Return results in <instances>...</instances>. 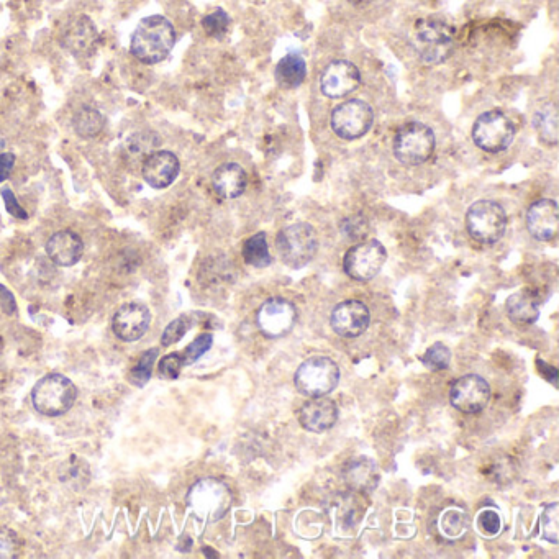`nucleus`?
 Segmentation results:
<instances>
[{"mask_svg": "<svg viewBox=\"0 0 559 559\" xmlns=\"http://www.w3.org/2000/svg\"><path fill=\"white\" fill-rule=\"evenodd\" d=\"M176 45L173 23L163 15H150L138 23L130 41V53L143 64H158Z\"/></svg>", "mask_w": 559, "mask_h": 559, "instance_id": "nucleus-1", "label": "nucleus"}, {"mask_svg": "<svg viewBox=\"0 0 559 559\" xmlns=\"http://www.w3.org/2000/svg\"><path fill=\"white\" fill-rule=\"evenodd\" d=\"M412 46L423 63H445L455 50V30L435 17L419 20L412 32Z\"/></svg>", "mask_w": 559, "mask_h": 559, "instance_id": "nucleus-2", "label": "nucleus"}, {"mask_svg": "<svg viewBox=\"0 0 559 559\" xmlns=\"http://www.w3.org/2000/svg\"><path fill=\"white\" fill-rule=\"evenodd\" d=\"M78 399V387L60 373L46 374L32 391L33 407L45 417H61L73 409Z\"/></svg>", "mask_w": 559, "mask_h": 559, "instance_id": "nucleus-3", "label": "nucleus"}, {"mask_svg": "<svg viewBox=\"0 0 559 559\" xmlns=\"http://www.w3.org/2000/svg\"><path fill=\"white\" fill-rule=\"evenodd\" d=\"M187 505L200 520L215 523L222 520L232 509L233 496L225 482L215 478H204L189 489Z\"/></svg>", "mask_w": 559, "mask_h": 559, "instance_id": "nucleus-4", "label": "nucleus"}, {"mask_svg": "<svg viewBox=\"0 0 559 559\" xmlns=\"http://www.w3.org/2000/svg\"><path fill=\"white\" fill-rule=\"evenodd\" d=\"M281 260L292 269H300L314 260L319 251V237L315 228L309 223H294L282 228L276 238Z\"/></svg>", "mask_w": 559, "mask_h": 559, "instance_id": "nucleus-5", "label": "nucleus"}, {"mask_svg": "<svg viewBox=\"0 0 559 559\" xmlns=\"http://www.w3.org/2000/svg\"><path fill=\"white\" fill-rule=\"evenodd\" d=\"M340 368L328 356H312L297 368L294 384L305 397H323L338 386Z\"/></svg>", "mask_w": 559, "mask_h": 559, "instance_id": "nucleus-6", "label": "nucleus"}, {"mask_svg": "<svg viewBox=\"0 0 559 559\" xmlns=\"http://www.w3.org/2000/svg\"><path fill=\"white\" fill-rule=\"evenodd\" d=\"M435 145L432 128L422 122H409L397 130L394 155L405 166H419L432 158Z\"/></svg>", "mask_w": 559, "mask_h": 559, "instance_id": "nucleus-7", "label": "nucleus"}, {"mask_svg": "<svg viewBox=\"0 0 559 559\" xmlns=\"http://www.w3.org/2000/svg\"><path fill=\"white\" fill-rule=\"evenodd\" d=\"M469 235L482 245H496L507 230L504 207L494 200H478L466 212Z\"/></svg>", "mask_w": 559, "mask_h": 559, "instance_id": "nucleus-8", "label": "nucleus"}, {"mask_svg": "<svg viewBox=\"0 0 559 559\" xmlns=\"http://www.w3.org/2000/svg\"><path fill=\"white\" fill-rule=\"evenodd\" d=\"M515 138V125L502 110L494 109L479 115L473 127V140L487 153L507 150Z\"/></svg>", "mask_w": 559, "mask_h": 559, "instance_id": "nucleus-9", "label": "nucleus"}, {"mask_svg": "<svg viewBox=\"0 0 559 559\" xmlns=\"http://www.w3.org/2000/svg\"><path fill=\"white\" fill-rule=\"evenodd\" d=\"M374 112L364 100H346L332 112V128L341 140H358L371 130Z\"/></svg>", "mask_w": 559, "mask_h": 559, "instance_id": "nucleus-10", "label": "nucleus"}, {"mask_svg": "<svg viewBox=\"0 0 559 559\" xmlns=\"http://www.w3.org/2000/svg\"><path fill=\"white\" fill-rule=\"evenodd\" d=\"M386 260L387 251L381 241L366 240L348 250L343 260V268L351 279L368 282L381 273Z\"/></svg>", "mask_w": 559, "mask_h": 559, "instance_id": "nucleus-11", "label": "nucleus"}, {"mask_svg": "<svg viewBox=\"0 0 559 559\" xmlns=\"http://www.w3.org/2000/svg\"><path fill=\"white\" fill-rule=\"evenodd\" d=\"M296 322V305L281 297L266 300L256 314V325L266 338L286 337Z\"/></svg>", "mask_w": 559, "mask_h": 559, "instance_id": "nucleus-12", "label": "nucleus"}, {"mask_svg": "<svg viewBox=\"0 0 559 559\" xmlns=\"http://www.w3.org/2000/svg\"><path fill=\"white\" fill-rule=\"evenodd\" d=\"M451 405L463 414H479L491 400V387L478 374H468L451 386Z\"/></svg>", "mask_w": 559, "mask_h": 559, "instance_id": "nucleus-13", "label": "nucleus"}, {"mask_svg": "<svg viewBox=\"0 0 559 559\" xmlns=\"http://www.w3.org/2000/svg\"><path fill=\"white\" fill-rule=\"evenodd\" d=\"M361 73L355 64L346 60L332 61L320 76V91L328 99L350 96L360 87Z\"/></svg>", "mask_w": 559, "mask_h": 559, "instance_id": "nucleus-14", "label": "nucleus"}, {"mask_svg": "<svg viewBox=\"0 0 559 559\" xmlns=\"http://www.w3.org/2000/svg\"><path fill=\"white\" fill-rule=\"evenodd\" d=\"M151 325V312L143 302L123 304L112 319L115 337L125 343H133L143 338Z\"/></svg>", "mask_w": 559, "mask_h": 559, "instance_id": "nucleus-15", "label": "nucleus"}, {"mask_svg": "<svg viewBox=\"0 0 559 559\" xmlns=\"http://www.w3.org/2000/svg\"><path fill=\"white\" fill-rule=\"evenodd\" d=\"M371 323V314L361 300H345L333 309L330 325L341 338H358Z\"/></svg>", "mask_w": 559, "mask_h": 559, "instance_id": "nucleus-16", "label": "nucleus"}, {"mask_svg": "<svg viewBox=\"0 0 559 559\" xmlns=\"http://www.w3.org/2000/svg\"><path fill=\"white\" fill-rule=\"evenodd\" d=\"M61 45L76 58L91 55L99 45V32L96 25L86 15H79L76 19L69 20L61 33Z\"/></svg>", "mask_w": 559, "mask_h": 559, "instance_id": "nucleus-17", "label": "nucleus"}, {"mask_svg": "<svg viewBox=\"0 0 559 559\" xmlns=\"http://www.w3.org/2000/svg\"><path fill=\"white\" fill-rule=\"evenodd\" d=\"M181 171V163L178 156L171 151H153L143 163H141V174L148 186L153 189H166L178 179Z\"/></svg>", "mask_w": 559, "mask_h": 559, "instance_id": "nucleus-18", "label": "nucleus"}, {"mask_svg": "<svg viewBox=\"0 0 559 559\" xmlns=\"http://www.w3.org/2000/svg\"><path fill=\"white\" fill-rule=\"evenodd\" d=\"M527 228L535 240H555L559 230V209L555 200L541 199L530 205L527 212Z\"/></svg>", "mask_w": 559, "mask_h": 559, "instance_id": "nucleus-19", "label": "nucleus"}, {"mask_svg": "<svg viewBox=\"0 0 559 559\" xmlns=\"http://www.w3.org/2000/svg\"><path fill=\"white\" fill-rule=\"evenodd\" d=\"M337 420V404L325 396L312 397L299 410L300 425L312 433H325L332 430Z\"/></svg>", "mask_w": 559, "mask_h": 559, "instance_id": "nucleus-20", "label": "nucleus"}, {"mask_svg": "<svg viewBox=\"0 0 559 559\" xmlns=\"http://www.w3.org/2000/svg\"><path fill=\"white\" fill-rule=\"evenodd\" d=\"M84 243L78 233L73 230H61L51 235L46 241V255L56 266L71 268L81 261Z\"/></svg>", "mask_w": 559, "mask_h": 559, "instance_id": "nucleus-21", "label": "nucleus"}, {"mask_svg": "<svg viewBox=\"0 0 559 559\" xmlns=\"http://www.w3.org/2000/svg\"><path fill=\"white\" fill-rule=\"evenodd\" d=\"M246 184V171L237 163L220 164L212 174V187L222 199H237L245 192Z\"/></svg>", "mask_w": 559, "mask_h": 559, "instance_id": "nucleus-22", "label": "nucleus"}, {"mask_svg": "<svg viewBox=\"0 0 559 559\" xmlns=\"http://www.w3.org/2000/svg\"><path fill=\"white\" fill-rule=\"evenodd\" d=\"M343 478L353 491L373 492L379 482L378 464L366 456L355 458L346 464Z\"/></svg>", "mask_w": 559, "mask_h": 559, "instance_id": "nucleus-23", "label": "nucleus"}, {"mask_svg": "<svg viewBox=\"0 0 559 559\" xmlns=\"http://www.w3.org/2000/svg\"><path fill=\"white\" fill-rule=\"evenodd\" d=\"M505 310L515 325H533L540 317V299L535 292L523 289L507 299Z\"/></svg>", "mask_w": 559, "mask_h": 559, "instance_id": "nucleus-24", "label": "nucleus"}, {"mask_svg": "<svg viewBox=\"0 0 559 559\" xmlns=\"http://www.w3.org/2000/svg\"><path fill=\"white\" fill-rule=\"evenodd\" d=\"M307 76V63L297 53H289L276 66V82L284 89H297Z\"/></svg>", "mask_w": 559, "mask_h": 559, "instance_id": "nucleus-25", "label": "nucleus"}, {"mask_svg": "<svg viewBox=\"0 0 559 559\" xmlns=\"http://www.w3.org/2000/svg\"><path fill=\"white\" fill-rule=\"evenodd\" d=\"M533 127L537 130L538 137L543 143L550 146L558 145L559 128L556 105L551 102L541 105L533 115Z\"/></svg>", "mask_w": 559, "mask_h": 559, "instance_id": "nucleus-26", "label": "nucleus"}, {"mask_svg": "<svg viewBox=\"0 0 559 559\" xmlns=\"http://www.w3.org/2000/svg\"><path fill=\"white\" fill-rule=\"evenodd\" d=\"M73 127L81 138H96L104 130V115L94 107H82L74 115Z\"/></svg>", "mask_w": 559, "mask_h": 559, "instance_id": "nucleus-27", "label": "nucleus"}, {"mask_svg": "<svg viewBox=\"0 0 559 559\" xmlns=\"http://www.w3.org/2000/svg\"><path fill=\"white\" fill-rule=\"evenodd\" d=\"M243 260L253 268H268L269 264L273 263L264 233H256L245 241Z\"/></svg>", "mask_w": 559, "mask_h": 559, "instance_id": "nucleus-28", "label": "nucleus"}, {"mask_svg": "<svg viewBox=\"0 0 559 559\" xmlns=\"http://www.w3.org/2000/svg\"><path fill=\"white\" fill-rule=\"evenodd\" d=\"M466 528H468V517L463 510L448 509L440 517V532L450 540L463 537Z\"/></svg>", "mask_w": 559, "mask_h": 559, "instance_id": "nucleus-29", "label": "nucleus"}, {"mask_svg": "<svg viewBox=\"0 0 559 559\" xmlns=\"http://www.w3.org/2000/svg\"><path fill=\"white\" fill-rule=\"evenodd\" d=\"M158 355H160V350L158 348H151V350L145 351L140 356V360L137 361V364L130 371V382H132L133 386L145 387L150 382L153 368H155V363L158 361Z\"/></svg>", "mask_w": 559, "mask_h": 559, "instance_id": "nucleus-30", "label": "nucleus"}, {"mask_svg": "<svg viewBox=\"0 0 559 559\" xmlns=\"http://www.w3.org/2000/svg\"><path fill=\"white\" fill-rule=\"evenodd\" d=\"M158 145H160V140H158L156 135L137 133V135H133V137L127 141V145H125V155H127L128 160L143 158V161H145L153 151H156L155 148Z\"/></svg>", "mask_w": 559, "mask_h": 559, "instance_id": "nucleus-31", "label": "nucleus"}, {"mask_svg": "<svg viewBox=\"0 0 559 559\" xmlns=\"http://www.w3.org/2000/svg\"><path fill=\"white\" fill-rule=\"evenodd\" d=\"M422 363L425 368L430 369V371H443V369L448 368L451 363V351L445 343H435V345L430 346L425 355H423Z\"/></svg>", "mask_w": 559, "mask_h": 559, "instance_id": "nucleus-32", "label": "nucleus"}, {"mask_svg": "<svg viewBox=\"0 0 559 559\" xmlns=\"http://www.w3.org/2000/svg\"><path fill=\"white\" fill-rule=\"evenodd\" d=\"M192 325H194L192 315H181L178 319L173 320L168 327L164 328L163 335H161V345L168 348V346L178 343L186 337V333L191 330Z\"/></svg>", "mask_w": 559, "mask_h": 559, "instance_id": "nucleus-33", "label": "nucleus"}, {"mask_svg": "<svg viewBox=\"0 0 559 559\" xmlns=\"http://www.w3.org/2000/svg\"><path fill=\"white\" fill-rule=\"evenodd\" d=\"M558 522L559 505L555 502V504L548 505L540 517L541 535L553 545L558 543Z\"/></svg>", "mask_w": 559, "mask_h": 559, "instance_id": "nucleus-34", "label": "nucleus"}, {"mask_svg": "<svg viewBox=\"0 0 559 559\" xmlns=\"http://www.w3.org/2000/svg\"><path fill=\"white\" fill-rule=\"evenodd\" d=\"M202 27L210 37L222 38L230 28V17L225 10L217 9L202 20Z\"/></svg>", "mask_w": 559, "mask_h": 559, "instance_id": "nucleus-35", "label": "nucleus"}, {"mask_svg": "<svg viewBox=\"0 0 559 559\" xmlns=\"http://www.w3.org/2000/svg\"><path fill=\"white\" fill-rule=\"evenodd\" d=\"M214 345V337L210 333H202L196 340L192 341L191 345L187 346L184 353H182V358H184V364L189 366V364H194L199 361L202 356L207 353V351Z\"/></svg>", "mask_w": 559, "mask_h": 559, "instance_id": "nucleus-36", "label": "nucleus"}, {"mask_svg": "<svg viewBox=\"0 0 559 559\" xmlns=\"http://www.w3.org/2000/svg\"><path fill=\"white\" fill-rule=\"evenodd\" d=\"M184 366H186V364H184L182 353H171V355H166L161 358L160 366H158V373H160L161 378L166 379V381H176Z\"/></svg>", "mask_w": 559, "mask_h": 559, "instance_id": "nucleus-37", "label": "nucleus"}, {"mask_svg": "<svg viewBox=\"0 0 559 559\" xmlns=\"http://www.w3.org/2000/svg\"><path fill=\"white\" fill-rule=\"evenodd\" d=\"M478 527L486 537H496L502 530V519L499 512L492 509L482 510L478 517Z\"/></svg>", "mask_w": 559, "mask_h": 559, "instance_id": "nucleus-38", "label": "nucleus"}, {"mask_svg": "<svg viewBox=\"0 0 559 559\" xmlns=\"http://www.w3.org/2000/svg\"><path fill=\"white\" fill-rule=\"evenodd\" d=\"M341 232L350 240H358L368 233V222L361 215H355L341 223Z\"/></svg>", "mask_w": 559, "mask_h": 559, "instance_id": "nucleus-39", "label": "nucleus"}, {"mask_svg": "<svg viewBox=\"0 0 559 559\" xmlns=\"http://www.w3.org/2000/svg\"><path fill=\"white\" fill-rule=\"evenodd\" d=\"M17 548V535L9 528H0V558H14Z\"/></svg>", "mask_w": 559, "mask_h": 559, "instance_id": "nucleus-40", "label": "nucleus"}, {"mask_svg": "<svg viewBox=\"0 0 559 559\" xmlns=\"http://www.w3.org/2000/svg\"><path fill=\"white\" fill-rule=\"evenodd\" d=\"M0 196L4 199L5 209H7L10 215H14L15 219H28L27 212H25V209L19 204V200L14 196V192L10 191L9 187H4V189L0 191Z\"/></svg>", "mask_w": 559, "mask_h": 559, "instance_id": "nucleus-41", "label": "nucleus"}, {"mask_svg": "<svg viewBox=\"0 0 559 559\" xmlns=\"http://www.w3.org/2000/svg\"><path fill=\"white\" fill-rule=\"evenodd\" d=\"M0 309L7 315L17 314V300L7 287L0 284Z\"/></svg>", "mask_w": 559, "mask_h": 559, "instance_id": "nucleus-42", "label": "nucleus"}, {"mask_svg": "<svg viewBox=\"0 0 559 559\" xmlns=\"http://www.w3.org/2000/svg\"><path fill=\"white\" fill-rule=\"evenodd\" d=\"M14 166V153H2L0 155V182L7 181L10 178V174L14 171Z\"/></svg>", "mask_w": 559, "mask_h": 559, "instance_id": "nucleus-43", "label": "nucleus"}]
</instances>
